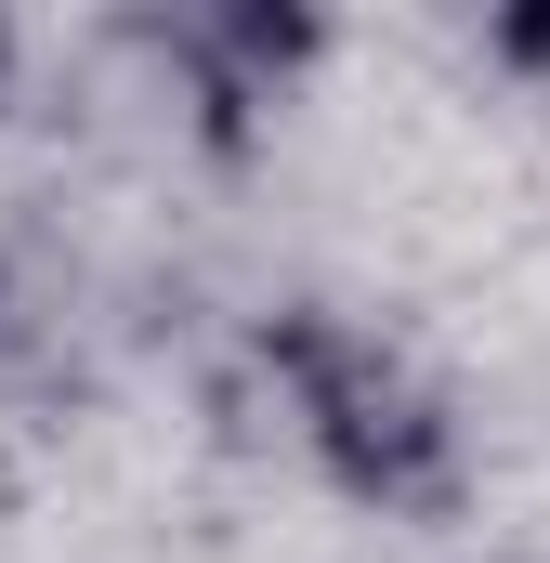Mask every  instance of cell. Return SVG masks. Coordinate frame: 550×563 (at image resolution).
Wrapping results in <instances>:
<instances>
[{
    "label": "cell",
    "instance_id": "obj_1",
    "mask_svg": "<svg viewBox=\"0 0 550 563\" xmlns=\"http://www.w3.org/2000/svg\"><path fill=\"white\" fill-rule=\"evenodd\" d=\"M512 53H550V13H512Z\"/></svg>",
    "mask_w": 550,
    "mask_h": 563
}]
</instances>
